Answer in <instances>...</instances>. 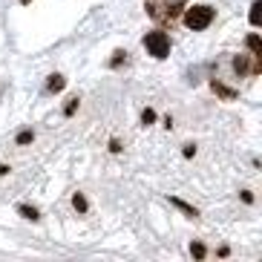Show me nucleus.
<instances>
[{"instance_id":"obj_7","label":"nucleus","mask_w":262,"mask_h":262,"mask_svg":"<svg viewBox=\"0 0 262 262\" xmlns=\"http://www.w3.org/2000/svg\"><path fill=\"white\" fill-rule=\"evenodd\" d=\"M170 202H173V205H176V208H179V210H185V213H187V216H199V210L193 208V205H187V202H182V199H176V196H173V199H170Z\"/></svg>"},{"instance_id":"obj_9","label":"nucleus","mask_w":262,"mask_h":262,"mask_svg":"<svg viewBox=\"0 0 262 262\" xmlns=\"http://www.w3.org/2000/svg\"><path fill=\"white\" fill-rule=\"evenodd\" d=\"M248 17H251V24H254V26H259V20H262V3H259V0L251 6V15H248Z\"/></svg>"},{"instance_id":"obj_17","label":"nucleus","mask_w":262,"mask_h":262,"mask_svg":"<svg viewBox=\"0 0 262 262\" xmlns=\"http://www.w3.org/2000/svg\"><path fill=\"white\" fill-rule=\"evenodd\" d=\"M193 156H196V147L187 144V147H185V159H193Z\"/></svg>"},{"instance_id":"obj_16","label":"nucleus","mask_w":262,"mask_h":262,"mask_svg":"<svg viewBox=\"0 0 262 262\" xmlns=\"http://www.w3.org/2000/svg\"><path fill=\"white\" fill-rule=\"evenodd\" d=\"M124 61V52H116V58H113V61H110V67H118V63Z\"/></svg>"},{"instance_id":"obj_13","label":"nucleus","mask_w":262,"mask_h":262,"mask_svg":"<svg viewBox=\"0 0 262 262\" xmlns=\"http://www.w3.org/2000/svg\"><path fill=\"white\" fill-rule=\"evenodd\" d=\"M190 254L196 256V259H202V256H205V245H199V242H193V245H190Z\"/></svg>"},{"instance_id":"obj_18","label":"nucleus","mask_w":262,"mask_h":262,"mask_svg":"<svg viewBox=\"0 0 262 262\" xmlns=\"http://www.w3.org/2000/svg\"><path fill=\"white\" fill-rule=\"evenodd\" d=\"M242 202H245V205H251V202H254V196H251V190H242Z\"/></svg>"},{"instance_id":"obj_2","label":"nucleus","mask_w":262,"mask_h":262,"mask_svg":"<svg viewBox=\"0 0 262 262\" xmlns=\"http://www.w3.org/2000/svg\"><path fill=\"white\" fill-rule=\"evenodd\" d=\"M144 49L153 55V58H167L170 38L164 35V32H147V35H144Z\"/></svg>"},{"instance_id":"obj_20","label":"nucleus","mask_w":262,"mask_h":262,"mask_svg":"<svg viewBox=\"0 0 262 262\" xmlns=\"http://www.w3.org/2000/svg\"><path fill=\"white\" fill-rule=\"evenodd\" d=\"M20 3H32V0H20Z\"/></svg>"},{"instance_id":"obj_12","label":"nucleus","mask_w":262,"mask_h":262,"mask_svg":"<svg viewBox=\"0 0 262 262\" xmlns=\"http://www.w3.org/2000/svg\"><path fill=\"white\" fill-rule=\"evenodd\" d=\"M32 139H35V133H32V130H24L20 136H17V144H29Z\"/></svg>"},{"instance_id":"obj_11","label":"nucleus","mask_w":262,"mask_h":262,"mask_svg":"<svg viewBox=\"0 0 262 262\" xmlns=\"http://www.w3.org/2000/svg\"><path fill=\"white\" fill-rule=\"evenodd\" d=\"M182 3H185V0H164V9H167V17H173V15H176V9L182 6Z\"/></svg>"},{"instance_id":"obj_1","label":"nucleus","mask_w":262,"mask_h":262,"mask_svg":"<svg viewBox=\"0 0 262 262\" xmlns=\"http://www.w3.org/2000/svg\"><path fill=\"white\" fill-rule=\"evenodd\" d=\"M185 24L190 26V29H208L210 24H213V9L210 6H193L185 12Z\"/></svg>"},{"instance_id":"obj_6","label":"nucleus","mask_w":262,"mask_h":262,"mask_svg":"<svg viewBox=\"0 0 262 262\" xmlns=\"http://www.w3.org/2000/svg\"><path fill=\"white\" fill-rule=\"evenodd\" d=\"M17 213L24 216V219H32V222H38V219H40L38 208H29V205H20V208H17Z\"/></svg>"},{"instance_id":"obj_14","label":"nucleus","mask_w":262,"mask_h":262,"mask_svg":"<svg viewBox=\"0 0 262 262\" xmlns=\"http://www.w3.org/2000/svg\"><path fill=\"white\" fill-rule=\"evenodd\" d=\"M141 121H144V124H153V121H156V113H153V110H144V113H141Z\"/></svg>"},{"instance_id":"obj_19","label":"nucleus","mask_w":262,"mask_h":262,"mask_svg":"<svg viewBox=\"0 0 262 262\" xmlns=\"http://www.w3.org/2000/svg\"><path fill=\"white\" fill-rule=\"evenodd\" d=\"M6 173H9V167L6 164H0V176H6Z\"/></svg>"},{"instance_id":"obj_3","label":"nucleus","mask_w":262,"mask_h":262,"mask_svg":"<svg viewBox=\"0 0 262 262\" xmlns=\"http://www.w3.org/2000/svg\"><path fill=\"white\" fill-rule=\"evenodd\" d=\"M233 70H236L239 75H251V72H259V63L251 67V63L245 61V55H236V58H233Z\"/></svg>"},{"instance_id":"obj_5","label":"nucleus","mask_w":262,"mask_h":262,"mask_svg":"<svg viewBox=\"0 0 262 262\" xmlns=\"http://www.w3.org/2000/svg\"><path fill=\"white\" fill-rule=\"evenodd\" d=\"M245 43H248V49H251V52H254L256 58L262 55V40H259V35H248V40H245Z\"/></svg>"},{"instance_id":"obj_15","label":"nucleus","mask_w":262,"mask_h":262,"mask_svg":"<svg viewBox=\"0 0 262 262\" xmlns=\"http://www.w3.org/2000/svg\"><path fill=\"white\" fill-rule=\"evenodd\" d=\"M78 110V98H72L70 104H67V110H63V113H67V116H72V113H75Z\"/></svg>"},{"instance_id":"obj_4","label":"nucleus","mask_w":262,"mask_h":262,"mask_svg":"<svg viewBox=\"0 0 262 262\" xmlns=\"http://www.w3.org/2000/svg\"><path fill=\"white\" fill-rule=\"evenodd\" d=\"M63 86H67V81H63L61 75H52V78L47 81V90H49V93H61Z\"/></svg>"},{"instance_id":"obj_8","label":"nucleus","mask_w":262,"mask_h":262,"mask_svg":"<svg viewBox=\"0 0 262 262\" xmlns=\"http://www.w3.org/2000/svg\"><path fill=\"white\" fill-rule=\"evenodd\" d=\"M210 86H213V93H219L222 98H236V93H233V90H228L225 84H219V81H213Z\"/></svg>"},{"instance_id":"obj_10","label":"nucleus","mask_w":262,"mask_h":262,"mask_svg":"<svg viewBox=\"0 0 262 262\" xmlns=\"http://www.w3.org/2000/svg\"><path fill=\"white\" fill-rule=\"evenodd\" d=\"M72 205H75L78 213H86V208H90V205H86V199H84V193H75V196H72Z\"/></svg>"}]
</instances>
